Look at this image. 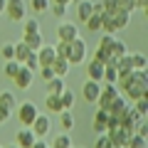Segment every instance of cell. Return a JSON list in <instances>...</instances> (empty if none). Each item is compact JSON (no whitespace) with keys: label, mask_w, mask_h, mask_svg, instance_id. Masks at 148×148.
I'll list each match as a JSON object with an SVG mask.
<instances>
[{"label":"cell","mask_w":148,"mask_h":148,"mask_svg":"<svg viewBox=\"0 0 148 148\" xmlns=\"http://www.w3.org/2000/svg\"><path fill=\"white\" fill-rule=\"evenodd\" d=\"M116 84H119L116 89L123 91L121 96H126L128 101H136V99H141V96L148 94V77H146V69H133L131 74H126V77H123V79H119Z\"/></svg>","instance_id":"1"},{"label":"cell","mask_w":148,"mask_h":148,"mask_svg":"<svg viewBox=\"0 0 148 148\" xmlns=\"http://www.w3.org/2000/svg\"><path fill=\"white\" fill-rule=\"evenodd\" d=\"M15 111H17V119H20V123H22L25 128H30L32 121L37 119V114H40V109H37L35 101H20Z\"/></svg>","instance_id":"2"},{"label":"cell","mask_w":148,"mask_h":148,"mask_svg":"<svg viewBox=\"0 0 148 148\" xmlns=\"http://www.w3.org/2000/svg\"><path fill=\"white\" fill-rule=\"evenodd\" d=\"M84 59H86V42L82 40V37H77V40H72V42H69L67 62H69V64H82Z\"/></svg>","instance_id":"3"},{"label":"cell","mask_w":148,"mask_h":148,"mask_svg":"<svg viewBox=\"0 0 148 148\" xmlns=\"http://www.w3.org/2000/svg\"><path fill=\"white\" fill-rule=\"evenodd\" d=\"M3 15L10 22H20L25 20V0H5V10Z\"/></svg>","instance_id":"4"},{"label":"cell","mask_w":148,"mask_h":148,"mask_svg":"<svg viewBox=\"0 0 148 148\" xmlns=\"http://www.w3.org/2000/svg\"><path fill=\"white\" fill-rule=\"evenodd\" d=\"M32 133H35V138H45L49 133V128H52V119L47 116V114H37V119L32 121Z\"/></svg>","instance_id":"5"},{"label":"cell","mask_w":148,"mask_h":148,"mask_svg":"<svg viewBox=\"0 0 148 148\" xmlns=\"http://www.w3.org/2000/svg\"><path fill=\"white\" fill-rule=\"evenodd\" d=\"M119 96V89H116V84H106V86H101V94H99V99H96V106L99 109H109V104L114 99Z\"/></svg>","instance_id":"6"},{"label":"cell","mask_w":148,"mask_h":148,"mask_svg":"<svg viewBox=\"0 0 148 148\" xmlns=\"http://www.w3.org/2000/svg\"><path fill=\"white\" fill-rule=\"evenodd\" d=\"M99 94H101V82H91V79H86L84 86H82V96H84V101H86V104H96Z\"/></svg>","instance_id":"7"},{"label":"cell","mask_w":148,"mask_h":148,"mask_svg":"<svg viewBox=\"0 0 148 148\" xmlns=\"http://www.w3.org/2000/svg\"><path fill=\"white\" fill-rule=\"evenodd\" d=\"M79 37V30H77V25L74 22H59L57 27V40H62V42H72V40H77Z\"/></svg>","instance_id":"8"},{"label":"cell","mask_w":148,"mask_h":148,"mask_svg":"<svg viewBox=\"0 0 148 148\" xmlns=\"http://www.w3.org/2000/svg\"><path fill=\"white\" fill-rule=\"evenodd\" d=\"M35 54H37V64H40V67H52L54 57H57V52H54L52 45H42Z\"/></svg>","instance_id":"9"},{"label":"cell","mask_w":148,"mask_h":148,"mask_svg":"<svg viewBox=\"0 0 148 148\" xmlns=\"http://www.w3.org/2000/svg\"><path fill=\"white\" fill-rule=\"evenodd\" d=\"M32 79H35V72H30V69L22 64L20 69H17V74H15V86L17 89H30V84H32Z\"/></svg>","instance_id":"10"},{"label":"cell","mask_w":148,"mask_h":148,"mask_svg":"<svg viewBox=\"0 0 148 148\" xmlns=\"http://www.w3.org/2000/svg\"><path fill=\"white\" fill-rule=\"evenodd\" d=\"M106 136H109V141L114 143V146H119V148H126V143H128V138H131L133 133H128V131H123V128L119 126V128H114V131H106Z\"/></svg>","instance_id":"11"},{"label":"cell","mask_w":148,"mask_h":148,"mask_svg":"<svg viewBox=\"0 0 148 148\" xmlns=\"http://www.w3.org/2000/svg\"><path fill=\"white\" fill-rule=\"evenodd\" d=\"M35 133H32V128H20V131L15 133V146L17 148H32V143H35Z\"/></svg>","instance_id":"12"},{"label":"cell","mask_w":148,"mask_h":148,"mask_svg":"<svg viewBox=\"0 0 148 148\" xmlns=\"http://www.w3.org/2000/svg\"><path fill=\"white\" fill-rule=\"evenodd\" d=\"M86 79H91V82H104V64L96 62V59L86 62Z\"/></svg>","instance_id":"13"},{"label":"cell","mask_w":148,"mask_h":148,"mask_svg":"<svg viewBox=\"0 0 148 148\" xmlns=\"http://www.w3.org/2000/svg\"><path fill=\"white\" fill-rule=\"evenodd\" d=\"M106 121H109V111L99 109L94 114V121H91V126H94V133H106Z\"/></svg>","instance_id":"14"},{"label":"cell","mask_w":148,"mask_h":148,"mask_svg":"<svg viewBox=\"0 0 148 148\" xmlns=\"http://www.w3.org/2000/svg\"><path fill=\"white\" fill-rule=\"evenodd\" d=\"M69 69H72V64L67 62V57H54V62H52V72H54V77H67L69 74Z\"/></svg>","instance_id":"15"},{"label":"cell","mask_w":148,"mask_h":148,"mask_svg":"<svg viewBox=\"0 0 148 148\" xmlns=\"http://www.w3.org/2000/svg\"><path fill=\"white\" fill-rule=\"evenodd\" d=\"M126 106H128V99H126V96H121V94H119L116 99H114V101L109 104V109H106V111H109L111 116H116V119H119V116L123 114V109H126Z\"/></svg>","instance_id":"16"},{"label":"cell","mask_w":148,"mask_h":148,"mask_svg":"<svg viewBox=\"0 0 148 148\" xmlns=\"http://www.w3.org/2000/svg\"><path fill=\"white\" fill-rule=\"evenodd\" d=\"M17 104H20V101H17V96L12 94V91H8V89L0 91V106H3V109H8L12 114V111L17 109Z\"/></svg>","instance_id":"17"},{"label":"cell","mask_w":148,"mask_h":148,"mask_svg":"<svg viewBox=\"0 0 148 148\" xmlns=\"http://www.w3.org/2000/svg\"><path fill=\"white\" fill-rule=\"evenodd\" d=\"M116 69H119V79H123L126 74L133 72V62H131V54H123V57L116 59Z\"/></svg>","instance_id":"18"},{"label":"cell","mask_w":148,"mask_h":148,"mask_svg":"<svg viewBox=\"0 0 148 148\" xmlns=\"http://www.w3.org/2000/svg\"><path fill=\"white\" fill-rule=\"evenodd\" d=\"M45 106H47L49 114H62V99H59V94H47L45 96Z\"/></svg>","instance_id":"19"},{"label":"cell","mask_w":148,"mask_h":148,"mask_svg":"<svg viewBox=\"0 0 148 148\" xmlns=\"http://www.w3.org/2000/svg\"><path fill=\"white\" fill-rule=\"evenodd\" d=\"M91 15H94V10H91V0H79V3H77V17H79L82 22H86Z\"/></svg>","instance_id":"20"},{"label":"cell","mask_w":148,"mask_h":148,"mask_svg":"<svg viewBox=\"0 0 148 148\" xmlns=\"http://www.w3.org/2000/svg\"><path fill=\"white\" fill-rule=\"evenodd\" d=\"M111 20H114L116 30H123V27H128V22H131V12L116 10V12H111Z\"/></svg>","instance_id":"21"},{"label":"cell","mask_w":148,"mask_h":148,"mask_svg":"<svg viewBox=\"0 0 148 148\" xmlns=\"http://www.w3.org/2000/svg\"><path fill=\"white\" fill-rule=\"evenodd\" d=\"M22 42H25L32 52H37V49L45 45V42H42V32H37V35H22Z\"/></svg>","instance_id":"22"},{"label":"cell","mask_w":148,"mask_h":148,"mask_svg":"<svg viewBox=\"0 0 148 148\" xmlns=\"http://www.w3.org/2000/svg\"><path fill=\"white\" fill-rule=\"evenodd\" d=\"M64 89H67V84H64L62 77H52V79L47 82V94H62Z\"/></svg>","instance_id":"23"},{"label":"cell","mask_w":148,"mask_h":148,"mask_svg":"<svg viewBox=\"0 0 148 148\" xmlns=\"http://www.w3.org/2000/svg\"><path fill=\"white\" fill-rule=\"evenodd\" d=\"M109 52H111V57H114V59H119V57H123V54H128V47H126L123 40H114Z\"/></svg>","instance_id":"24"},{"label":"cell","mask_w":148,"mask_h":148,"mask_svg":"<svg viewBox=\"0 0 148 148\" xmlns=\"http://www.w3.org/2000/svg\"><path fill=\"white\" fill-rule=\"evenodd\" d=\"M30 54H32V49L27 47L25 42H17V45H15V62H20V64H25V59L30 57Z\"/></svg>","instance_id":"25"},{"label":"cell","mask_w":148,"mask_h":148,"mask_svg":"<svg viewBox=\"0 0 148 148\" xmlns=\"http://www.w3.org/2000/svg\"><path fill=\"white\" fill-rule=\"evenodd\" d=\"M59 126H62V131H72L74 128V114L72 111H62L59 114Z\"/></svg>","instance_id":"26"},{"label":"cell","mask_w":148,"mask_h":148,"mask_svg":"<svg viewBox=\"0 0 148 148\" xmlns=\"http://www.w3.org/2000/svg\"><path fill=\"white\" fill-rule=\"evenodd\" d=\"M37 32H42L40 20H37V17H27L25 20V32H22V35H37Z\"/></svg>","instance_id":"27"},{"label":"cell","mask_w":148,"mask_h":148,"mask_svg":"<svg viewBox=\"0 0 148 148\" xmlns=\"http://www.w3.org/2000/svg\"><path fill=\"white\" fill-rule=\"evenodd\" d=\"M131 106H133V111H136L141 119H146V111H148V99H146V96H141V99L131 101Z\"/></svg>","instance_id":"28"},{"label":"cell","mask_w":148,"mask_h":148,"mask_svg":"<svg viewBox=\"0 0 148 148\" xmlns=\"http://www.w3.org/2000/svg\"><path fill=\"white\" fill-rule=\"evenodd\" d=\"M59 99H62V109H64V111H72V109H74V91L64 89L62 94H59Z\"/></svg>","instance_id":"29"},{"label":"cell","mask_w":148,"mask_h":148,"mask_svg":"<svg viewBox=\"0 0 148 148\" xmlns=\"http://www.w3.org/2000/svg\"><path fill=\"white\" fill-rule=\"evenodd\" d=\"M101 30H104V35H114V32H119L116 25H114V20H111V15H106V12H104V17H101Z\"/></svg>","instance_id":"30"},{"label":"cell","mask_w":148,"mask_h":148,"mask_svg":"<svg viewBox=\"0 0 148 148\" xmlns=\"http://www.w3.org/2000/svg\"><path fill=\"white\" fill-rule=\"evenodd\" d=\"M49 148H72V138L67 133H59V136H54V143Z\"/></svg>","instance_id":"31"},{"label":"cell","mask_w":148,"mask_h":148,"mask_svg":"<svg viewBox=\"0 0 148 148\" xmlns=\"http://www.w3.org/2000/svg\"><path fill=\"white\" fill-rule=\"evenodd\" d=\"M126 148H148V143H146V136H136V133H133V136L128 138Z\"/></svg>","instance_id":"32"},{"label":"cell","mask_w":148,"mask_h":148,"mask_svg":"<svg viewBox=\"0 0 148 148\" xmlns=\"http://www.w3.org/2000/svg\"><path fill=\"white\" fill-rule=\"evenodd\" d=\"M0 54H3V59H5V62L15 59V45H12V42H5L3 47H0Z\"/></svg>","instance_id":"33"},{"label":"cell","mask_w":148,"mask_h":148,"mask_svg":"<svg viewBox=\"0 0 148 148\" xmlns=\"http://www.w3.org/2000/svg\"><path fill=\"white\" fill-rule=\"evenodd\" d=\"M20 67H22V64L15 62V59L5 62V77H8V79H15V74H17V69H20Z\"/></svg>","instance_id":"34"},{"label":"cell","mask_w":148,"mask_h":148,"mask_svg":"<svg viewBox=\"0 0 148 148\" xmlns=\"http://www.w3.org/2000/svg\"><path fill=\"white\" fill-rule=\"evenodd\" d=\"M131 62H133V69H146L148 59H146L143 52H136V54H131Z\"/></svg>","instance_id":"35"},{"label":"cell","mask_w":148,"mask_h":148,"mask_svg":"<svg viewBox=\"0 0 148 148\" xmlns=\"http://www.w3.org/2000/svg\"><path fill=\"white\" fill-rule=\"evenodd\" d=\"M49 5H52L49 0H30V8H32L35 12H47Z\"/></svg>","instance_id":"36"},{"label":"cell","mask_w":148,"mask_h":148,"mask_svg":"<svg viewBox=\"0 0 148 148\" xmlns=\"http://www.w3.org/2000/svg\"><path fill=\"white\" fill-rule=\"evenodd\" d=\"M101 17H104V15H91L89 20L84 22V25H86V30H89V32H96V30H101Z\"/></svg>","instance_id":"37"},{"label":"cell","mask_w":148,"mask_h":148,"mask_svg":"<svg viewBox=\"0 0 148 148\" xmlns=\"http://www.w3.org/2000/svg\"><path fill=\"white\" fill-rule=\"evenodd\" d=\"M101 8H104L106 15H111V12L119 10V0H101Z\"/></svg>","instance_id":"38"},{"label":"cell","mask_w":148,"mask_h":148,"mask_svg":"<svg viewBox=\"0 0 148 148\" xmlns=\"http://www.w3.org/2000/svg\"><path fill=\"white\" fill-rule=\"evenodd\" d=\"M114 40H116L114 35H101V40H99V49H106V52H109V49H111V42H114ZM109 54H111V52H109Z\"/></svg>","instance_id":"39"},{"label":"cell","mask_w":148,"mask_h":148,"mask_svg":"<svg viewBox=\"0 0 148 148\" xmlns=\"http://www.w3.org/2000/svg\"><path fill=\"white\" fill-rule=\"evenodd\" d=\"M94 148H114V143L109 141V136H106V133H99V138H96Z\"/></svg>","instance_id":"40"},{"label":"cell","mask_w":148,"mask_h":148,"mask_svg":"<svg viewBox=\"0 0 148 148\" xmlns=\"http://www.w3.org/2000/svg\"><path fill=\"white\" fill-rule=\"evenodd\" d=\"M25 67L30 69V72H35V74H37V69H40V64H37V54H35V52H32L30 57L25 59Z\"/></svg>","instance_id":"41"},{"label":"cell","mask_w":148,"mask_h":148,"mask_svg":"<svg viewBox=\"0 0 148 148\" xmlns=\"http://www.w3.org/2000/svg\"><path fill=\"white\" fill-rule=\"evenodd\" d=\"M119 10L133 12V10H136V0H119Z\"/></svg>","instance_id":"42"},{"label":"cell","mask_w":148,"mask_h":148,"mask_svg":"<svg viewBox=\"0 0 148 148\" xmlns=\"http://www.w3.org/2000/svg\"><path fill=\"white\" fill-rule=\"evenodd\" d=\"M49 10L54 12V17H64V15H67V5H59V3H52Z\"/></svg>","instance_id":"43"},{"label":"cell","mask_w":148,"mask_h":148,"mask_svg":"<svg viewBox=\"0 0 148 148\" xmlns=\"http://www.w3.org/2000/svg\"><path fill=\"white\" fill-rule=\"evenodd\" d=\"M94 59H96V62H101V64H106V62L111 59V54L106 52V49H99V47H96V52H94Z\"/></svg>","instance_id":"44"},{"label":"cell","mask_w":148,"mask_h":148,"mask_svg":"<svg viewBox=\"0 0 148 148\" xmlns=\"http://www.w3.org/2000/svg\"><path fill=\"white\" fill-rule=\"evenodd\" d=\"M37 74H40V77H42L45 82H49V79H52V77H54L52 67H40V69H37Z\"/></svg>","instance_id":"45"},{"label":"cell","mask_w":148,"mask_h":148,"mask_svg":"<svg viewBox=\"0 0 148 148\" xmlns=\"http://www.w3.org/2000/svg\"><path fill=\"white\" fill-rule=\"evenodd\" d=\"M8 119H10V111H8V109H3V106H0V126H3V123H5Z\"/></svg>","instance_id":"46"},{"label":"cell","mask_w":148,"mask_h":148,"mask_svg":"<svg viewBox=\"0 0 148 148\" xmlns=\"http://www.w3.org/2000/svg\"><path fill=\"white\" fill-rule=\"evenodd\" d=\"M148 5V0H136V10H146Z\"/></svg>","instance_id":"47"},{"label":"cell","mask_w":148,"mask_h":148,"mask_svg":"<svg viewBox=\"0 0 148 148\" xmlns=\"http://www.w3.org/2000/svg\"><path fill=\"white\" fill-rule=\"evenodd\" d=\"M49 3H59V5H69L72 0H49Z\"/></svg>","instance_id":"48"},{"label":"cell","mask_w":148,"mask_h":148,"mask_svg":"<svg viewBox=\"0 0 148 148\" xmlns=\"http://www.w3.org/2000/svg\"><path fill=\"white\" fill-rule=\"evenodd\" d=\"M3 10H5V0H0V15H3Z\"/></svg>","instance_id":"49"},{"label":"cell","mask_w":148,"mask_h":148,"mask_svg":"<svg viewBox=\"0 0 148 148\" xmlns=\"http://www.w3.org/2000/svg\"><path fill=\"white\" fill-rule=\"evenodd\" d=\"M8 148H17V146H15V143H10V146H8Z\"/></svg>","instance_id":"50"},{"label":"cell","mask_w":148,"mask_h":148,"mask_svg":"<svg viewBox=\"0 0 148 148\" xmlns=\"http://www.w3.org/2000/svg\"><path fill=\"white\" fill-rule=\"evenodd\" d=\"M114 148H119V146H114Z\"/></svg>","instance_id":"51"},{"label":"cell","mask_w":148,"mask_h":148,"mask_svg":"<svg viewBox=\"0 0 148 148\" xmlns=\"http://www.w3.org/2000/svg\"><path fill=\"white\" fill-rule=\"evenodd\" d=\"M0 148H3V146H0Z\"/></svg>","instance_id":"52"}]
</instances>
